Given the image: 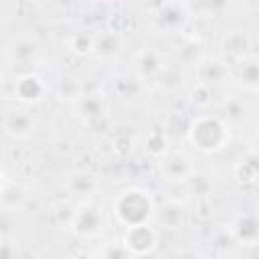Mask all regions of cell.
<instances>
[{
    "instance_id": "obj_1",
    "label": "cell",
    "mask_w": 259,
    "mask_h": 259,
    "mask_svg": "<svg viewBox=\"0 0 259 259\" xmlns=\"http://www.w3.org/2000/svg\"><path fill=\"white\" fill-rule=\"evenodd\" d=\"M154 208L156 206H154L150 192L144 188H136V186L121 190L113 202V212L117 221L125 227L148 223L154 217Z\"/></svg>"
},
{
    "instance_id": "obj_2",
    "label": "cell",
    "mask_w": 259,
    "mask_h": 259,
    "mask_svg": "<svg viewBox=\"0 0 259 259\" xmlns=\"http://www.w3.org/2000/svg\"><path fill=\"white\" fill-rule=\"evenodd\" d=\"M188 140L200 152H219L229 142V127L221 117L198 115L190 123Z\"/></svg>"
},
{
    "instance_id": "obj_3",
    "label": "cell",
    "mask_w": 259,
    "mask_h": 259,
    "mask_svg": "<svg viewBox=\"0 0 259 259\" xmlns=\"http://www.w3.org/2000/svg\"><path fill=\"white\" fill-rule=\"evenodd\" d=\"M158 170L166 182H184L194 172V164L184 152L168 148L158 158Z\"/></svg>"
},
{
    "instance_id": "obj_4",
    "label": "cell",
    "mask_w": 259,
    "mask_h": 259,
    "mask_svg": "<svg viewBox=\"0 0 259 259\" xmlns=\"http://www.w3.org/2000/svg\"><path fill=\"white\" fill-rule=\"evenodd\" d=\"M156 241H158L156 231L152 227H148L146 223H142V225L127 227V233H125V239H123V247L127 249V253L142 255V253H150L156 247Z\"/></svg>"
},
{
    "instance_id": "obj_5",
    "label": "cell",
    "mask_w": 259,
    "mask_h": 259,
    "mask_svg": "<svg viewBox=\"0 0 259 259\" xmlns=\"http://www.w3.org/2000/svg\"><path fill=\"white\" fill-rule=\"evenodd\" d=\"M14 93H16V97H18L20 103L30 105V103H36V101L42 99V95H45V83L36 75L24 73L22 77L16 79Z\"/></svg>"
},
{
    "instance_id": "obj_6",
    "label": "cell",
    "mask_w": 259,
    "mask_h": 259,
    "mask_svg": "<svg viewBox=\"0 0 259 259\" xmlns=\"http://www.w3.org/2000/svg\"><path fill=\"white\" fill-rule=\"evenodd\" d=\"M73 227H75V233L79 237H95L103 227V217H101L99 208L87 206L75 214Z\"/></svg>"
},
{
    "instance_id": "obj_7",
    "label": "cell",
    "mask_w": 259,
    "mask_h": 259,
    "mask_svg": "<svg viewBox=\"0 0 259 259\" xmlns=\"http://www.w3.org/2000/svg\"><path fill=\"white\" fill-rule=\"evenodd\" d=\"M229 79V69L223 61L219 59H204L198 63V81L206 83L210 87L214 85H225V81Z\"/></svg>"
},
{
    "instance_id": "obj_8",
    "label": "cell",
    "mask_w": 259,
    "mask_h": 259,
    "mask_svg": "<svg viewBox=\"0 0 259 259\" xmlns=\"http://www.w3.org/2000/svg\"><path fill=\"white\" fill-rule=\"evenodd\" d=\"M154 214L166 229H178L186 219V210L178 200H166L162 206L154 208Z\"/></svg>"
},
{
    "instance_id": "obj_9",
    "label": "cell",
    "mask_w": 259,
    "mask_h": 259,
    "mask_svg": "<svg viewBox=\"0 0 259 259\" xmlns=\"http://www.w3.org/2000/svg\"><path fill=\"white\" fill-rule=\"evenodd\" d=\"M164 67H166V65H164V57H162L158 51H152V49L142 51V55H140V65H138L142 79H146V81H156L158 77H162Z\"/></svg>"
},
{
    "instance_id": "obj_10",
    "label": "cell",
    "mask_w": 259,
    "mask_h": 259,
    "mask_svg": "<svg viewBox=\"0 0 259 259\" xmlns=\"http://www.w3.org/2000/svg\"><path fill=\"white\" fill-rule=\"evenodd\" d=\"M4 127H6V132L10 134V136H14V138H26V136H30L32 134V130H34V119H32V115L28 113V111H10L8 115H6V119H4Z\"/></svg>"
},
{
    "instance_id": "obj_11",
    "label": "cell",
    "mask_w": 259,
    "mask_h": 259,
    "mask_svg": "<svg viewBox=\"0 0 259 259\" xmlns=\"http://www.w3.org/2000/svg\"><path fill=\"white\" fill-rule=\"evenodd\" d=\"M103 111H105V97L101 93L83 95L79 99V113L85 119H97L103 115Z\"/></svg>"
},
{
    "instance_id": "obj_12",
    "label": "cell",
    "mask_w": 259,
    "mask_h": 259,
    "mask_svg": "<svg viewBox=\"0 0 259 259\" xmlns=\"http://www.w3.org/2000/svg\"><path fill=\"white\" fill-rule=\"evenodd\" d=\"M119 47H121L119 34H117V32H105V34H101V36L95 38L93 51H95L99 57H103V59H111L113 55L119 53Z\"/></svg>"
},
{
    "instance_id": "obj_13",
    "label": "cell",
    "mask_w": 259,
    "mask_h": 259,
    "mask_svg": "<svg viewBox=\"0 0 259 259\" xmlns=\"http://www.w3.org/2000/svg\"><path fill=\"white\" fill-rule=\"evenodd\" d=\"M223 49H225V53H229V55L241 59L243 55L249 53V49H251V40H249V36H247L245 32L235 30V32H231V34L225 38Z\"/></svg>"
},
{
    "instance_id": "obj_14",
    "label": "cell",
    "mask_w": 259,
    "mask_h": 259,
    "mask_svg": "<svg viewBox=\"0 0 259 259\" xmlns=\"http://www.w3.org/2000/svg\"><path fill=\"white\" fill-rule=\"evenodd\" d=\"M144 150L152 156V158H160L166 150H168V136L164 130H152L146 140H144Z\"/></svg>"
},
{
    "instance_id": "obj_15",
    "label": "cell",
    "mask_w": 259,
    "mask_h": 259,
    "mask_svg": "<svg viewBox=\"0 0 259 259\" xmlns=\"http://www.w3.org/2000/svg\"><path fill=\"white\" fill-rule=\"evenodd\" d=\"M239 69H241V79H243L241 83L247 89L255 91V87H257V59H255V55H251V53L243 55Z\"/></svg>"
},
{
    "instance_id": "obj_16",
    "label": "cell",
    "mask_w": 259,
    "mask_h": 259,
    "mask_svg": "<svg viewBox=\"0 0 259 259\" xmlns=\"http://www.w3.org/2000/svg\"><path fill=\"white\" fill-rule=\"evenodd\" d=\"M186 186L188 192H192V196H206L210 192V180L206 174H198L196 170L182 182Z\"/></svg>"
},
{
    "instance_id": "obj_17",
    "label": "cell",
    "mask_w": 259,
    "mask_h": 259,
    "mask_svg": "<svg viewBox=\"0 0 259 259\" xmlns=\"http://www.w3.org/2000/svg\"><path fill=\"white\" fill-rule=\"evenodd\" d=\"M235 176L243 184H253L255 178H257V162H255V156H251L247 160H241L237 164V168H235Z\"/></svg>"
},
{
    "instance_id": "obj_18",
    "label": "cell",
    "mask_w": 259,
    "mask_h": 259,
    "mask_svg": "<svg viewBox=\"0 0 259 259\" xmlns=\"http://www.w3.org/2000/svg\"><path fill=\"white\" fill-rule=\"evenodd\" d=\"M190 101H192L196 107H200V109L208 107V105L212 103V87L206 85V83L196 81L194 89L190 91Z\"/></svg>"
},
{
    "instance_id": "obj_19",
    "label": "cell",
    "mask_w": 259,
    "mask_h": 259,
    "mask_svg": "<svg viewBox=\"0 0 259 259\" xmlns=\"http://www.w3.org/2000/svg\"><path fill=\"white\" fill-rule=\"evenodd\" d=\"M93 47H95V36H91V34L81 32V34H75V36L71 38V51H73L75 55L85 57V55L93 53Z\"/></svg>"
}]
</instances>
